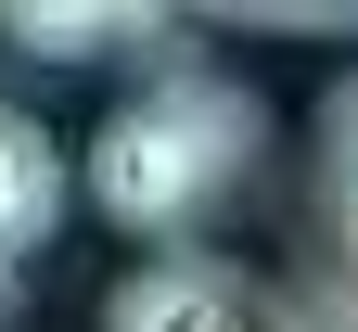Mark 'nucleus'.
<instances>
[{"mask_svg":"<svg viewBox=\"0 0 358 332\" xmlns=\"http://www.w3.org/2000/svg\"><path fill=\"white\" fill-rule=\"evenodd\" d=\"M256 154H268V103H256L243 77H217V64H179V77L128 89V103L90 128L77 192L103 205L128 243L192 256V230H205V217L256 179Z\"/></svg>","mask_w":358,"mask_h":332,"instance_id":"obj_1","label":"nucleus"},{"mask_svg":"<svg viewBox=\"0 0 358 332\" xmlns=\"http://www.w3.org/2000/svg\"><path fill=\"white\" fill-rule=\"evenodd\" d=\"M282 332H358V77L320 103V140H307V230L282 268Z\"/></svg>","mask_w":358,"mask_h":332,"instance_id":"obj_2","label":"nucleus"},{"mask_svg":"<svg viewBox=\"0 0 358 332\" xmlns=\"http://www.w3.org/2000/svg\"><path fill=\"white\" fill-rule=\"evenodd\" d=\"M103 332H282V319H268L217 256H141L103 294Z\"/></svg>","mask_w":358,"mask_h":332,"instance_id":"obj_3","label":"nucleus"},{"mask_svg":"<svg viewBox=\"0 0 358 332\" xmlns=\"http://www.w3.org/2000/svg\"><path fill=\"white\" fill-rule=\"evenodd\" d=\"M179 13H154V0H0V38L38 64H115V52H154Z\"/></svg>","mask_w":358,"mask_h":332,"instance_id":"obj_4","label":"nucleus"},{"mask_svg":"<svg viewBox=\"0 0 358 332\" xmlns=\"http://www.w3.org/2000/svg\"><path fill=\"white\" fill-rule=\"evenodd\" d=\"M64 205H77L64 140L38 128V115H13V103H0V281H13V268H26V256L64 230Z\"/></svg>","mask_w":358,"mask_h":332,"instance_id":"obj_5","label":"nucleus"}]
</instances>
